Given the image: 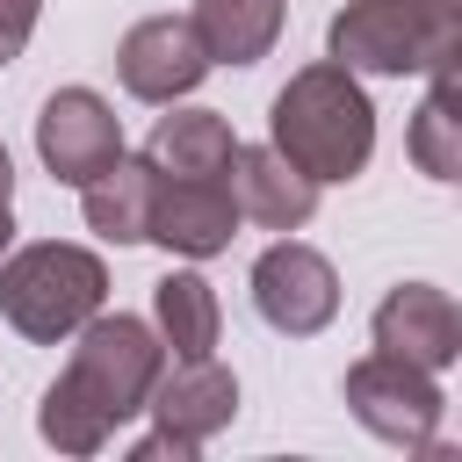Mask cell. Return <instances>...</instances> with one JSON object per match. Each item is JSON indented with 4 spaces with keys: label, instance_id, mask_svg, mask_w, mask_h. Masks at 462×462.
Returning <instances> with one entry per match:
<instances>
[{
    "label": "cell",
    "instance_id": "1",
    "mask_svg": "<svg viewBox=\"0 0 462 462\" xmlns=\"http://www.w3.org/2000/svg\"><path fill=\"white\" fill-rule=\"evenodd\" d=\"M166 368V346L144 318L130 310H94L72 332V361L36 404V433L58 455H101L116 426H130Z\"/></svg>",
    "mask_w": 462,
    "mask_h": 462
},
{
    "label": "cell",
    "instance_id": "2",
    "mask_svg": "<svg viewBox=\"0 0 462 462\" xmlns=\"http://www.w3.org/2000/svg\"><path fill=\"white\" fill-rule=\"evenodd\" d=\"M267 144L310 173L318 188L354 180L375 159V101L361 87V72H346L339 58H318L303 72H289V87L267 108Z\"/></svg>",
    "mask_w": 462,
    "mask_h": 462
},
{
    "label": "cell",
    "instance_id": "3",
    "mask_svg": "<svg viewBox=\"0 0 462 462\" xmlns=\"http://www.w3.org/2000/svg\"><path fill=\"white\" fill-rule=\"evenodd\" d=\"M101 303H108V267H101V253L65 245V238H36V245L0 253V318H7L22 339L58 346V339H72Z\"/></svg>",
    "mask_w": 462,
    "mask_h": 462
},
{
    "label": "cell",
    "instance_id": "4",
    "mask_svg": "<svg viewBox=\"0 0 462 462\" xmlns=\"http://www.w3.org/2000/svg\"><path fill=\"white\" fill-rule=\"evenodd\" d=\"M325 51L346 72H433L462 58V14L440 0H346L325 29Z\"/></svg>",
    "mask_w": 462,
    "mask_h": 462
},
{
    "label": "cell",
    "instance_id": "5",
    "mask_svg": "<svg viewBox=\"0 0 462 462\" xmlns=\"http://www.w3.org/2000/svg\"><path fill=\"white\" fill-rule=\"evenodd\" d=\"M346 411L375 433V440H390V448H411V455H433L440 448V419H448V390H440V375L433 368H419V361H404V354H361L354 368H346Z\"/></svg>",
    "mask_w": 462,
    "mask_h": 462
},
{
    "label": "cell",
    "instance_id": "6",
    "mask_svg": "<svg viewBox=\"0 0 462 462\" xmlns=\"http://www.w3.org/2000/svg\"><path fill=\"white\" fill-rule=\"evenodd\" d=\"M253 310L282 332V339H310L339 318V274L318 245L303 238H274L260 260H253Z\"/></svg>",
    "mask_w": 462,
    "mask_h": 462
},
{
    "label": "cell",
    "instance_id": "7",
    "mask_svg": "<svg viewBox=\"0 0 462 462\" xmlns=\"http://www.w3.org/2000/svg\"><path fill=\"white\" fill-rule=\"evenodd\" d=\"M116 79H123V94L173 108L180 94H195L209 79V51H202V36H195L188 14H144L116 43Z\"/></svg>",
    "mask_w": 462,
    "mask_h": 462
},
{
    "label": "cell",
    "instance_id": "8",
    "mask_svg": "<svg viewBox=\"0 0 462 462\" xmlns=\"http://www.w3.org/2000/svg\"><path fill=\"white\" fill-rule=\"evenodd\" d=\"M238 195L231 180H202V173H152V217L144 238L180 253V260H209L238 238Z\"/></svg>",
    "mask_w": 462,
    "mask_h": 462
},
{
    "label": "cell",
    "instance_id": "9",
    "mask_svg": "<svg viewBox=\"0 0 462 462\" xmlns=\"http://www.w3.org/2000/svg\"><path fill=\"white\" fill-rule=\"evenodd\" d=\"M116 152H123V116L94 87H58L43 101V116H36V159L51 166V180L87 188Z\"/></svg>",
    "mask_w": 462,
    "mask_h": 462
},
{
    "label": "cell",
    "instance_id": "10",
    "mask_svg": "<svg viewBox=\"0 0 462 462\" xmlns=\"http://www.w3.org/2000/svg\"><path fill=\"white\" fill-rule=\"evenodd\" d=\"M144 411L159 419V433L202 448L209 433H224V426L238 419V375H231L217 354H202V361H166L159 383H152V397H144Z\"/></svg>",
    "mask_w": 462,
    "mask_h": 462
},
{
    "label": "cell",
    "instance_id": "11",
    "mask_svg": "<svg viewBox=\"0 0 462 462\" xmlns=\"http://www.w3.org/2000/svg\"><path fill=\"white\" fill-rule=\"evenodd\" d=\"M375 346H383V354H404V361H419V368L440 375V368L462 354V310H455V296L433 289V282H397V289L375 303Z\"/></svg>",
    "mask_w": 462,
    "mask_h": 462
},
{
    "label": "cell",
    "instance_id": "12",
    "mask_svg": "<svg viewBox=\"0 0 462 462\" xmlns=\"http://www.w3.org/2000/svg\"><path fill=\"white\" fill-rule=\"evenodd\" d=\"M231 195H238V217L267 224V231H303L318 217V180L296 173L274 144H238L231 159Z\"/></svg>",
    "mask_w": 462,
    "mask_h": 462
},
{
    "label": "cell",
    "instance_id": "13",
    "mask_svg": "<svg viewBox=\"0 0 462 462\" xmlns=\"http://www.w3.org/2000/svg\"><path fill=\"white\" fill-rule=\"evenodd\" d=\"M144 159H152V173H202V180H231L238 130H231L217 108H173V116H159V123H152Z\"/></svg>",
    "mask_w": 462,
    "mask_h": 462
},
{
    "label": "cell",
    "instance_id": "14",
    "mask_svg": "<svg viewBox=\"0 0 462 462\" xmlns=\"http://www.w3.org/2000/svg\"><path fill=\"white\" fill-rule=\"evenodd\" d=\"M152 332L166 346V361H202L224 339V303L195 267H173L166 282H152Z\"/></svg>",
    "mask_w": 462,
    "mask_h": 462
},
{
    "label": "cell",
    "instance_id": "15",
    "mask_svg": "<svg viewBox=\"0 0 462 462\" xmlns=\"http://www.w3.org/2000/svg\"><path fill=\"white\" fill-rule=\"evenodd\" d=\"M79 209H87V231L108 238V245H144V217H152V159L137 152H116L87 188H79Z\"/></svg>",
    "mask_w": 462,
    "mask_h": 462
},
{
    "label": "cell",
    "instance_id": "16",
    "mask_svg": "<svg viewBox=\"0 0 462 462\" xmlns=\"http://www.w3.org/2000/svg\"><path fill=\"white\" fill-rule=\"evenodd\" d=\"M426 79L433 87L404 130V152L426 180H462V79H455V65H433Z\"/></svg>",
    "mask_w": 462,
    "mask_h": 462
},
{
    "label": "cell",
    "instance_id": "17",
    "mask_svg": "<svg viewBox=\"0 0 462 462\" xmlns=\"http://www.w3.org/2000/svg\"><path fill=\"white\" fill-rule=\"evenodd\" d=\"M195 36L209 65H260L282 36V0H195Z\"/></svg>",
    "mask_w": 462,
    "mask_h": 462
},
{
    "label": "cell",
    "instance_id": "18",
    "mask_svg": "<svg viewBox=\"0 0 462 462\" xmlns=\"http://www.w3.org/2000/svg\"><path fill=\"white\" fill-rule=\"evenodd\" d=\"M36 14H43V0H0V72L29 51V36H36Z\"/></svg>",
    "mask_w": 462,
    "mask_h": 462
},
{
    "label": "cell",
    "instance_id": "19",
    "mask_svg": "<svg viewBox=\"0 0 462 462\" xmlns=\"http://www.w3.org/2000/svg\"><path fill=\"white\" fill-rule=\"evenodd\" d=\"M166 455H173V462H188L195 448H188V440H173V433H159V426H152V433L130 448V462H166Z\"/></svg>",
    "mask_w": 462,
    "mask_h": 462
},
{
    "label": "cell",
    "instance_id": "20",
    "mask_svg": "<svg viewBox=\"0 0 462 462\" xmlns=\"http://www.w3.org/2000/svg\"><path fill=\"white\" fill-rule=\"evenodd\" d=\"M0 202H14V159H7V144H0Z\"/></svg>",
    "mask_w": 462,
    "mask_h": 462
},
{
    "label": "cell",
    "instance_id": "21",
    "mask_svg": "<svg viewBox=\"0 0 462 462\" xmlns=\"http://www.w3.org/2000/svg\"><path fill=\"white\" fill-rule=\"evenodd\" d=\"M14 245V217H7V202H0V253Z\"/></svg>",
    "mask_w": 462,
    "mask_h": 462
},
{
    "label": "cell",
    "instance_id": "22",
    "mask_svg": "<svg viewBox=\"0 0 462 462\" xmlns=\"http://www.w3.org/2000/svg\"><path fill=\"white\" fill-rule=\"evenodd\" d=\"M440 7H455V0H440Z\"/></svg>",
    "mask_w": 462,
    "mask_h": 462
}]
</instances>
